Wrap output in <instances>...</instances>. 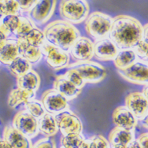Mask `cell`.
I'll list each match as a JSON object with an SVG mask.
<instances>
[{"label": "cell", "instance_id": "obj_44", "mask_svg": "<svg viewBox=\"0 0 148 148\" xmlns=\"http://www.w3.org/2000/svg\"><path fill=\"white\" fill-rule=\"evenodd\" d=\"M60 148H64V147H60Z\"/></svg>", "mask_w": 148, "mask_h": 148}, {"label": "cell", "instance_id": "obj_7", "mask_svg": "<svg viewBox=\"0 0 148 148\" xmlns=\"http://www.w3.org/2000/svg\"><path fill=\"white\" fill-rule=\"evenodd\" d=\"M118 73L128 82L147 85L148 66L147 62L143 61H136L132 65L123 69H117Z\"/></svg>", "mask_w": 148, "mask_h": 148}, {"label": "cell", "instance_id": "obj_36", "mask_svg": "<svg viewBox=\"0 0 148 148\" xmlns=\"http://www.w3.org/2000/svg\"><path fill=\"white\" fill-rule=\"evenodd\" d=\"M37 1H32V0H28V1H17L18 6L20 10H22L23 11L29 12L31 9L35 6Z\"/></svg>", "mask_w": 148, "mask_h": 148}, {"label": "cell", "instance_id": "obj_27", "mask_svg": "<svg viewBox=\"0 0 148 148\" xmlns=\"http://www.w3.org/2000/svg\"><path fill=\"white\" fill-rule=\"evenodd\" d=\"M85 139L81 134L73 133L62 136L61 139L62 147L64 148H80Z\"/></svg>", "mask_w": 148, "mask_h": 148}, {"label": "cell", "instance_id": "obj_15", "mask_svg": "<svg viewBox=\"0 0 148 148\" xmlns=\"http://www.w3.org/2000/svg\"><path fill=\"white\" fill-rule=\"evenodd\" d=\"M119 49L110 39L103 38L94 43V56L100 61L114 60Z\"/></svg>", "mask_w": 148, "mask_h": 148}, {"label": "cell", "instance_id": "obj_10", "mask_svg": "<svg viewBox=\"0 0 148 148\" xmlns=\"http://www.w3.org/2000/svg\"><path fill=\"white\" fill-rule=\"evenodd\" d=\"M55 117L58 128L62 136L69 134H81L83 130L82 122L77 115L69 110H66Z\"/></svg>", "mask_w": 148, "mask_h": 148}, {"label": "cell", "instance_id": "obj_41", "mask_svg": "<svg viewBox=\"0 0 148 148\" xmlns=\"http://www.w3.org/2000/svg\"><path fill=\"white\" fill-rule=\"evenodd\" d=\"M0 148H12L4 139H0Z\"/></svg>", "mask_w": 148, "mask_h": 148}, {"label": "cell", "instance_id": "obj_28", "mask_svg": "<svg viewBox=\"0 0 148 148\" xmlns=\"http://www.w3.org/2000/svg\"><path fill=\"white\" fill-rule=\"evenodd\" d=\"M23 40L30 45L35 46L37 47H41L46 42L43 32L41 31L37 27H35L34 29H32Z\"/></svg>", "mask_w": 148, "mask_h": 148}, {"label": "cell", "instance_id": "obj_34", "mask_svg": "<svg viewBox=\"0 0 148 148\" xmlns=\"http://www.w3.org/2000/svg\"><path fill=\"white\" fill-rule=\"evenodd\" d=\"M32 148H56V144L52 139L45 137L38 140Z\"/></svg>", "mask_w": 148, "mask_h": 148}, {"label": "cell", "instance_id": "obj_26", "mask_svg": "<svg viewBox=\"0 0 148 148\" xmlns=\"http://www.w3.org/2000/svg\"><path fill=\"white\" fill-rule=\"evenodd\" d=\"M9 69L12 75L18 78L30 71L32 69V65L29 61L18 56L9 65Z\"/></svg>", "mask_w": 148, "mask_h": 148}, {"label": "cell", "instance_id": "obj_14", "mask_svg": "<svg viewBox=\"0 0 148 148\" xmlns=\"http://www.w3.org/2000/svg\"><path fill=\"white\" fill-rule=\"evenodd\" d=\"M113 122L116 127L129 132H133L137 126L138 121L125 106H118L112 114Z\"/></svg>", "mask_w": 148, "mask_h": 148}, {"label": "cell", "instance_id": "obj_5", "mask_svg": "<svg viewBox=\"0 0 148 148\" xmlns=\"http://www.w3.org/2000/svg\"><path fill=\"white\" fill-rule=\"evenodd\" d=\"M69 69H73L80 74L84 81L90 84H97L103 81L106 76L104 66L92 61L77 62L68 66Z\"/></svg>", "mask_w": 148, "mask_h": 148}, {"label": "cell", "instance_id": "obj_24", "mask_svg": "<svg viewBox=\"0 0 148 148\" xmlns=\"http://www.w3.org/2000/svg\"><path fill=\"white\" fill-rule=\"evenodd\" d=\"M137 58L136 54L132 49L121 50L118 51L116 57L114 58V62L117 69H123L136 62Z\"/></svg>", "mask_w": 148, "mask_h": 148}, {"label": "cell", "instance_id": "obj_23", "mask_svg": "<svg viewBox=\"0 0 148 148\" xmlns=\"http://www.w3.org/2000/svg\"><path fill=\"white\" fill-rule=\"evenodd\" d=\"M38 127L39 132L49 138L54 136L58 132L55 117L48 113H46L43 117L38 120Z\"/></svg>", "mask_w": 148, "mask_h": 148}, {"label": "cell", "instance_id": "obj_18", "mask_svg": "<svg viewBox=\"0 0 148 148\" xmlns=\"http://www.w3.org/2000/svg\"><path fill=\"white\" fill-rule=\"evenodd\" d=\"M40 83L41 79L40 75L33 69H31L23 76L17 78V88L36 93L40 88Z\"/></svg>", "mask_w": 148, "mask_h": 148}, {"label": "cell", "instance_id": "obj_42", "mask_svg": "<svg viewBox=\"0 0 148 148\" xmlns=\"http://www.w3.org/2000/svg\"><path fill=\"white\" fill-rule=\"evenodd\" d=\"M142 94L143 95V96L145 97L146 99H147V86L146 85L145 88H143L142 91Z\"/></svg>", "mask_w": 148, "mask_h": 148}, {"label": "cell", "instance_id": "obj_33", "mask_svg": "<svg viewBox=\"0 0 148 148\" xmlns=\"http://www.w3.org/2000/svg\"><path fill=\"white\" fill-rule=\"evenodd\" d=\"M134 51L136 54L137 58L141 59V61L147 62V50H148V41L143 39L139 41V43L134 47Z\"/></svg>", "mask_w": 148, "mask_h": 148}, {"label": "cell", "instance_id": "obj_32", "mask_svg": "<svg viewBox=\"0 0 148 148\" xmlns=\"http://www.w3.org/2000/svg\"><path fill=\"white\" fill-rule=\"evenodd\" d=\"M63 76L66 77L69 82L72 83L75 87H77V88L80 90L85 85V82L84 81L82 77H80V74L73 69H69L66 73L63 74Z\"/></svg>", "mask_w": 148, "mask_h": 148}, {"label": "cell", "instance_id": "obj_3", "mask_svg": "<svg viewBox=\"0 0 148 148\" xmlns=\"http://www.w3.org/2000/svg\"><path fill=\"white\" fill-rule=\"evenodd\" d=\"M59 11L66 21L71 25L80 24L88 16V3L85 0H64L60 4Z\"/></svg>", "mask_w": 148, "mask_h": 148}, {"label": "cell", "instance_id": "obj_25", "mask_svg": "<svg viewBox=\"0 0 148 148\" xmlns=\"http://www.w3.org/2000/svg\"><path fill=\"white\" fill-rule=\"evenodd\" d=\"M21 17L18 15L3 16L0 21V29L3 30L7 36L14 35L20 25Z\"/></svg>", "mask_w": 148, "mask_h": 148}, {"label": "cell", "instance_id": "obj_17", "mask_svg": "<svg viewBox=\"0 0 148 148\" xmlns=\"http://www.w3.org/2000/svg\"><path fill=\"white\" fill-rule=\"evenodd\" d=\"M54 89L67 101L76 99L81 93V90L75 87L63 75L56 77L54 81Z\"/></svg>", "mask_w": 148, "mask_h": 148}, {"label": "cell", "instance_id": "obj_39", "mask_svg": "<svg viewBox=\"0 0 148 148\" xmlns=\"http://www.w3.org/2000/svg\"><path fill=\"white\" fill-rule=\"evenodd\" d=\"M126 148H141V147L138 143L136 140H133L130 143H128V145L126 146Z\"/></svg>", "mask_w": 148, "mask_h": 148}, {"label": "cell", "instance_id": "obj_20", "mask_svg": "<svg viewBox=\"0 0 148 148\" xmlns=\"http://www.w3.org/2000/svg\"><path fill=\"white\" fill-rule=\"evenodd\" d=\"M17 43L19 56L24 58L30 63H36L42 58L43 55L40 47L30 45L24 40H17Z\"/></svg>", "mask_w": 148, "mask_h": 148}, {"label": "cell", "instance_id": "obj_43", "mask_svg": "<svg viewBox=\"0 0 148 148\" xmlns=\"http://www.w3.org/2000/svg\"><path fill=\"white\" fill-rule=\"evenodd\" d=\"M111 148H126V147H122V146H111Z\"/></svg>", "mask_w": 148, "mask_h": 148}, {"label": "cell", "instance_id": "obj_29", "mask_svg": "<svg viewBox=\"0 0 148 148\" xmlns=\"http://www.w3.org/2000/svg\"><path fill=\"white\" fill-rule=\"evenodd\" d=\"M25 108L26 111L31 115L32 117L36 118L37 121L40 119L46 114L45 109L40 100L33 99L29 101V103L25 104Z\"/></svg>", "mask_w": 148, "mask_h": 148}, {"label": "cell", "instance_id": "obj_37", "mask_svg": "<svg viewBox=\"0 0 148 148\" xmlns=\"http://www.w3.org/2000/svg\"><path fill=\"white\" fill-rule=\"evenodd\" d=\"M147 140H148V134L147 132H143L137 138L136 141L140 144L141 148H147Z\"/></svg>", "mask_w": 148, "mask_h": 148}, {"label": "cell", "instance_id": "obj_11", "mask_svg": "<svg viewBox=\"0 0 148 148\" xmlns=\"http://www.w3.org/2000/svg\"><path fill=\"white\" fill-rule=\"evenodd\" d=\"M125 106L136 119L143 121L147 117V99L143 96L142 92L136 91L128 94L125 98Z\"/></svg>", "mask_w": 148, "mask_h": 148}, {"label": "cell", "instance_id": "obj_12", "mask_svg": "<svg viewBox=\"0 0 148 148\" xmlns=\"http://www.w3.org/2000/svg\"><path fill=\"white\" fill-rule=\"evenodd\" d=\"M56 1H37L35 6L29 12L30 20L40 25H43L48 21L56 7Z\"/></svg>", "mask_w": 148, "mask_h": 148}, {"label": "cell", "instance_id": "obj_30", "mask_svg": "<svg viewBox=\"0 0 148 148\" xmlns=\"http://www.w3.org/2000/svg\"><path fill=\"white\" fill-rule=\"evenodd\" d=\"M36 26L33 22L29 18L25 17H21L20 25L18 27L15 36L17 37V40H23L32 29H34Z\"/></svg>", "mask_w": 148, "mask_h": 148}, {"label": "cell", "instance_id": "obj_2", "mask_svg": "<svg viewBox=\"0 0 148 148\" xmlns=\"http://www.w3.org/2000/svg\"><path fill=\"white\" fill-rule=\"evenodd\" d=\"M43 32L47 42L66 52L80 37V32L73 25L62 20L49 23Z\"/></svg>", "mask_w": 148, "mask_h": 148}, {"label": "cell", "instance_id": "obj_1", "mask_svg": "<svg viewBox=\"0 0 148 148\" xmlns=\"http://www.w3.org/2000/svg\"><path fill=\"white\" fill-rule=\"evenodd\" d=\"M143 25L135 18L128 15H118L113 18L110 40L119 50L135 47L142 40Z\"/></svg>", "mask_w": 148, "mask_h": 148}, {"label": "cell", "instance_id": "obj_16", "mask_svg": "<svg viewBox=\"0 0 148 148\" xmlns=\"http://www.w3.org/2000/svg\"><path fill=\"white\" fill-rule=\"evenodd\" d=\"M3 139L12 148H32L31 140L17 131L12 125H7L3 130Z\"/></svg>", "mask_w": 148, "mask_h": 148}, {"label": "cell", "instance_id": "obj_19", "mask_svg": "<svg viewBox=\"0 0 148 148\" xmlns=\"http://www.w3.org/2000/svg\"><path fill=\"white\" fill-rule=\"evenodd\" d=\"M19 56L18 43L17 40H7L0 46V62L10 65Z\"/></svg>", "mask_w": 148, "mask_h": 148}, {"label": "cell", "instance_id": "obj_35", "mask_svg": "<svg viewBox=\"0 0 148 148\" xmlns=\"http://www.w3.org/2000/svg\"><path fill=\"white\" fill-rule=\"evenodd\" d=\"M91 139L94 142L95 148H111V146L108 142V140L101 135L95 136L91 137Z\"/></svg>", "mask_w": 148, "mask_h": 148}, {"label": "cell", "instance_id": "obj_6", "mask_svg": "<svg viewBox=\"0 0 148 148\" xmlns=\"http://www.w3.org/2000/svg\"><path fill=\"white\" fill-rule=\"evenodd\" d=\"M42 55L44 56L48 66L54 70L68 67L69 62V53L58 48L46 41L40 47Z\"/></svg>", "mask_w": 148, "mask_h": 148}, {"label": "cell", "instance_id": "obj_4", "mask_svg": "<svg viewBox=\"0 0 148 148\" xmlns=\"http://www.w3.org/2000/svg\"><path fill=\"white\" fill-rule=\"evenodd\" d=\"M113 18L102 12L95 11L88 16L85 29L88 34L98 40L106 38L110 33Z\"/></svg>", "mask_w": 148, "mask_h": 148}, {"label": "cell", "instance_id": "obj_21", "mask_svg": "<svg viewBox=\"0 0 148 148\" xmlns=\"http://www.w3.org/2000/svg\"><path fill=\"white\" fill-rule=\"evenodd\" d=\"M134 140L133 132H129L122 128L115 127L109 135V140L110 146H122L126 147Z\"/></svg>", "mask_w": 148, "mask_h": 148}, {"label": "cell", "instance_id": "obj_13", "mask_svg": "<svg viewBox=\"0 0 148 148\" xmlns=\"http://www.w3.org/2000/svg\"><path fill=\"white\" fill-rule=\"evenodd\" d=\"M69 51L77 62L91 61L94 57V43L88 37L80 36L72 46Z\"/></svg>", "mask_w": 148, "mask_h": 148}, {"label": "cell", "instance_id": "obj_40", "mask_svg": "<svg viewBox=\"0 0 148 148\" xmlns=\"http://www.w3.org/2000/svg\"><path fill=\"white\" fill-rule=\"evenodd\" d=\"M7 39H8V36H6V33L3 30L0 29V46L2 45Z\"/></svg>", "mask_w": 148, "mask_h": 148}, {"label": "cell", "instance_id": "obj_8", "mask_svg": "<svg viewBox=\"0 0 148 148\" xmlns=\"http://www.w3.org/2000/svg\"><path fill=\"white\" fill-rule=\"evenodd\" d=\"M41 103L47 113L54 116L69 110L68 101L54 88L48 89L43 92Z\"/></svg>", "mask_w": 148, "mask_h": 148}, {"label": "cell", "instance_id": "obj_22", "mask_svg": "<svg viewBox=\"0 0 148 148\" xmlns=\"http://www.w3.org/2000/svg\"><path fill=\"white\" fill-rule=\"evenodd\" d=\"M36 92L25 91L19 88L10 91L8 97V106L11 108H15L21 104H26L29 101L35 99Z\"/></svg>", "mask_w": 148, "mask_h": 148}, {"label": "cell", "instance_id": "obj_38", "mask_svg": "<svg viewBox=\"0 0 148 148\" xmlns=\"http://www.w3.org/2000/svg\"><path fill=\"white\" fill-rule=\"evenodd\" d=\"M80 148H95L94 142L92 141L91 139L85 140L84 142L83 143L82 146L80 147Z\"/></svg>", "mask_w": 148, "mask_h": 148}, {"label": "cell", "instance_id": "obj_9", "mask_svg": "<svg viewBox=\"0 0 148 148\" xmlns=\"http://www.w3.org/2000/svg\"><path fill=\"white\" fill-rule=\"evenodd\" d=\"M12 126L30 140L36 136L40 132L38 121L26 110L19 111L16 114L13 119Z\"/></svg>", "mask_w": 148, "mask_h": 148}, {"label": "cell", "instance_id": "obj_31", "mask_svg": "<svg viewBox=\"0 0 148 148\" xmlns=\"http://www.w3.org/2000/svg\"><path fill=\"white\" fill-rule=\"evenodd\" d=\"M20 10L17 1L14 0H0V12L3 16L18 15Z\"/></svg>", "mask_w": 148, "mask_h": 148}]
</instances>
